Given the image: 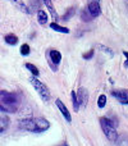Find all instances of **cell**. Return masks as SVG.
I'll return each mask as SVG.
<instances>
[{
  "label": "cell",
  "mask_w": 128,
  "mask_h": 146,
  "mask_svg": "<svg viewBox=\"0 0 128 146\" xmlns=\"http://www.w3.org/2000/svg\"><path fill=\"white\" fill-rule=\"evenodd\" d=\"M5 42L9 44V45H15L18 42V37L13 33H9V35L5 36Z\"/></svg>",
  "instance_id": "obj_15"
},
{
  "label": "cell",
  "mask_w": 128,
  "mask_h": 146,
  "mask_svg": "<svg viewBox=\"0 0 128 146\" xmlns=\"http://www.w3.org/2000/svg\"><path fill=\"white\" fill-rule=\"evenodd\" d=\"M50 123L44 118H32V119H25L21 122V128L27 129L31 132H44L49 129Z\"/></svg>",
  "instance_id": "obj_2"
},
{
  "label": "cell",
  "mask_w": 128,
  "mask_h": 146,
  "mask_svg": "<svg viewBox=\"0 0 128 146\" xmlns=\"http://www.w3.org/2000/svg\"><path fill=\"white\" fill-rule=\"evenodd\" d=\"M111 96H114L115 99H118V100L123 104L124 101L128 100V91H126V90H114V91H111Z\"/></svg>",
  "instance_id": "obj_7"
},
{
  "label": "cell",
  "mask_w": 128,
  "mask_h": 146,
  "mask_svg": "<svg viewBox=\"0 0 128 146\" xmlns=\"http://www.w3.org/2000/svg\"><path fill=\"white\" fill-rule=\"evenodd\" d=\"M100 123H101V128H103V131H104V133H105L106 139H108L109 141H111V142H115L117 139H118L115 123H114L111 119L106 118V117H104V118L100 119Z\"/></svg>",
  "instance_id": "obj_3"
},
{
  "label": "cell",
  "mask_w": 128,
  "mask_h": 146,
  "mask_svg": "<svg viewBox=\"0 0 128 146\" xmlns=\"http://www.w3.org/2000/svg\"><path fill=\"white\" fill-rule=\"evenodd\" d=\"M55 104H56V106H58V108H59V110L62 111V114H63V117H64L65 119H67V122H72V117H70V113H69V110H68V109L65 108V105H64V104L62 103V101L59 100V99L55 101Z\"/></svg>",
  "instance_id": "obj_9"
},
{
  "label": "cell",
  "mask_w": 128,
  "mask_h": 146,
  "mask_svg": "<svg viewBox=\"0 0 128 146\" xmlns=\"http://www.w3.org/2000/svg\"><path fill=\"white\" fill-rule=\"evenodd\" d=\"M26 68L28 69V71H31V73H32L33 76H38V69H37V67L36 66H33V64H31V63H27L26 64Z\"/></svg>",
  "instance_id": "obj_16"
},
{
  "label": "cell",
  "mask_w": 128,
  "mask_h": 146,
  "mask_svg": "<svg viewBox=\"0 0 128 146\" xmlns=\"http://www.w3.org/2000/svg\"><path fill=\"white\" fill-rule=\"evenodd\" d=\"M13 1V4L15 5V7L18 8V9H21L22 12H25V13H30V10H28V8L26 7V4L22 1V0H12Z\"/></svg>",
  "instance_id": "obj_12"
},
{
  "label": "cell",
  "mask_w": 128,
  "mask_h": 146,
  "mask_svg": "<svg viewBox=\"0 0 128 146\" xmlns=\"http://www.w3.org/2000/svg\"><path fill=\"white\" fill-rule=\"evenodd\" d=\"M30 51H31V49H30V46H28V44H23V45L21 46V54H22V55H28Z\"/></svg>",
  "instance_id": "obj_19"
},
{
  "label": "cell",
  "mask_w": 128,
  "mask_h": 146,
  "mask_svg": "<svg viewBox=\"0 0 128 146\" xmlns=\"http://www.w3.org/2000/svg\"><path fill=\"white\" fill-rule=\"evenodd\" d=\"M73 15H74V8H69V9L67 10V13L63 15V19L64 21H68L70 17H73Z\"/></svg>",
  "instance_id": "obj_20"
},
{
  "label": "cell",
  "mask_w": 128,
  "mask_h": 146,
  "mask_svg": "<svg viewBox=\"0 0 128 146\" xmlns=\"http://www.w3.org/2000/svg\"><path fill=\"white\" fill-rule=\"evenodd\" d=\"M37 18H38V23H40V25H45V23L48 22V15L41 9L37 10Z\"/></svg>",
  "instance_id": "obj_13"
},
{
  "label": "cell",
  "mask_w": 128,
  "mask_h": 146,
  "mask_svg": "<svg viewBox=\"0 0 128 146\" xmlns=\"http://www.w3.org/2000/svg\"><path fill=\"white\" fill-rule=\"evenodd\" d=\"M60 146H68V145H65V144H62Z\"/></svg>",
  "instance_id": "obj_24"
},
{
  "label": "cell",
  "mask_w": 128,
  "mask_h": 146,
  "mask_svg": "<svg viewBox=\"0 0 128 146\" xmlns=\"http://www.w3.org/2000/svg\"><path fill=\"white\" fill-rule=\"evenodd\" d=\"M87 12L90 13L91 17H99L101 14V8H100V0H88L87 5Z\"/></svg>",
  "instance_id": "obj_5"
},
{
  "label": "cell",
  "mask_w": 128,
  "mask_h": 146,
  "mask_svg": "<svg viewBox=\"0 0 128 146\" xmlns=\"http://www.w3.org/2000/svg\"><path fill=\"white\" fill-rule=\"evenodd\" d=\"M123 55L127 58V66H128V53H127V51H123Z\"/></svg>",
  "instance_id": "obj_23"
},
{
  "label": "cell",
  "mask_w": 128,
  "mask_h": 146,
  "mask_svg": "<svg viewBox=\"0 0 128 146\" xmlns=\"http://www.w3.org/2000/svg\"><path fill=\"white\" fill-rule=\"evenodd\" d=\"M70 98H72V104H73V108H74V111H78V103H77V96H76V92L74 91H72V94H70Z\"/></svg>",
  "instance_id": "obj_17"
},
{
  "label": "cell",
  "mask_w": 128,
  "mask_h": 146,
  "mask_svg": "<svg viewBox=\"0 0 128 146\" xmlns=\"http://www.w3.org/2000/svg\"><path fill=\"white\" fill-rule=\"evenodd\" d=\"M9 118H8L5 114L0 113V135L5 133L7 132V129L9 128Z\"/></svg>",
  "instance_id": "obj_8"
},
{
  "label": "cell",
  "mask_w": 128,
  "mask_h": 146,
  "mask_svg": "<svg viewBox=\"0 0 128 146\" xmlns=\"http://www.w3.org/2000/svg\"><path fill=\"white\" fill-rule=\"evenodd\" d=\"M76 96H77V103H78V106L82 105V106H86V104H87V100H88V92L86 88L81 87L80 90H78V92L76 94Z\"/></svg>",
  "instance_id": "obj_6"
},
{
  "label": "cell",
  "mask_w": 128,
  "mask_h": 146,
  "mask_svg": "<svg viewBox=\"0 0 128 146\" xmlns=\"http://www.w3.org/2000/svg\"><path fill=\"white\" fill-rule=\"evenodd\" d=\"M31 83H32V86L36 88V91L38 92V95L41 96V99H42L44 101L50 100V92H49V88L46 87L41 81H38L37 78L33 77V78H31Z\"/></svg>",
  "instance_id": "obj_4"
},
{
  "label": "cell",
  "mask_w": 128,
  "mask_h": 146,
  "mask_svg": "<svg viewBox=\"0 0 128 146\" xmlns=\"http://www.w3.org/2000/svg\"><path fill=\"white\" fill-rule=\"evenodd\" d=\"M44 3H45V5L48 7V9H49V12H50V14H51V18H53L54 21H58V13H56V10H55V8H54V5H53V3H51V0H44Z\"/></svg>",
  "instance_id": "obj_10"
},
{
  "label": "cell",
  "mask_w": 128,
  "mask_h": 146,
  "mask_svg": "<svg viewBox=\"0 0 128 146\" xmlns=\"http://www.w3.org/2000/svg\"><path fill=\"white\" fill-rule=\"evenodd\" d=\"M50 27L53 28L54 31H56V32H62V33H69V30H68L67 27H62V26H59L58 23H51Z\"/></svg>",
  "instance_id": "obj_14"
},
{
  "label": "cell",
  "mask_w": 128,
  "mask_h": 146,
  "mask_svg": "<svg viewBox=\"0 0 128 146\" xmlns=\"http://www.w3.org/2000/svg\"><path fill=\"white\" fill-rule=\"evenodd\" d=\"M82 17H83V19H85L86 22H88V21L92 18V17L90 15V13L87 12V10H83V12H82Z\"/></svg>",
  "instance_id": "obj_21"
},
{
  "label": "cell",
  "mask_w": 128,
  "mask_h": 146,
  "mask_svg": "<svg viewBox=\"0 0 128 146\" xmlns=\"http://www.w3.org/2000/svg\"><path fill=\"white\" fill-rule=\"evenodd\" d=\"M105 104H106V96L105 95H100V96H99V99H97L99 108H104V106H105Z\"/></svg>",
  "instance_id": "obj_18"
},
{
  "label": "cell",
  "mask_w": 128,
  "mask_h": 146,
  "mask_svg": "<svg viewBox=\"0 0 128 146\" xmlns=\"http://www.w3.org/2000/svg\"><path fill=\"white\" fill-rule=\"evenodd\" d=\"M50 58L54 64H59L62 60V54L58 50H50Z\"/></svg>",
  "instance_id": "obj_11"
},
{
  "label": "cell",
  "mask_w": 128,
  "mask_h": 146,
  "mask_svg": "<svg viewBox=\"0 0 128 146\" xmlns=\"http://www.w3.org/2000/svg\"><path fill=\"white\" fill-rule=\"evenodd\" d=\"M21 106V96L15 92L0 91V110L4 113H15Z\"/></svg>",
  "instance_id": "obj_1"
},
{
  "label": "cell",
  "mask_w": 128,
  "mask_h": 146,
  "mask_svg": "<svg viewBox=\"0 0 128 146\" xmlns=\"http://www.w3.org/2000/svg\"><path fill=\"white\" fill-rule=\"evenodd\" d=\"M92 56H94V50H90L88 53L83 54V58L85 59H90V58H92Z\"/></svg>",
  "instance_id": "obj_22"
}]
</instances>
